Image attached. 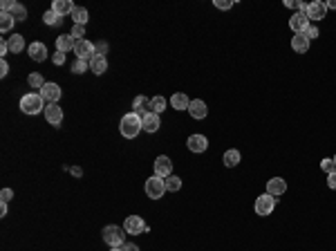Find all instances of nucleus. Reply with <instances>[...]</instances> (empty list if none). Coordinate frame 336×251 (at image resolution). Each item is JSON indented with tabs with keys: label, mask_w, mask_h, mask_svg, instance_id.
Returning a JSON list of instances; mask_svg holds the SVG:
<instances>
[{
	"label": "nucleus",
	"mask_w": 336,
	"mask_h": 251,
	"mask_svg": "<svg viewBox=\"0 0 336 251\" xmlns=\"http://www.w3.org/2000/svg\"><path fill=\"white\" fill-rule=\"evenodd\" d=\"M119 130H121V137L126 139H135L139 135V130H143V123H141V117L137 112H128L121 117V123H119Z\"/></svg>",
	"instance_id": "obj_1"
},
{
	"label": "nucleus",
	"mask_w": 336,
	"mask_h": 251,
	"mask_svg": "<svg viewBox=\"0 0 336 251\" xmlns=\"http://www.w3.org/2000/svg\"><path fill=\"white\" fill-rule=\"evenodd\" d=\"M45 103L43 97H40V92H29V95H25L20 99V110L25 112V115H39V112H45Z\"/></svg>",
	"instance_id": "obj_2"
},
{
	"label": "nucleus",
	"mask_w": 336,
	"mask_h": 251,
	"mask_svg": "<svg viewBox=\"0 0 336 251\" xmlns=\"http://www.w3.org/2000/svg\"><path fill=\"white\" fill-rule=\"evenodd\" d=\"M103 242L110 247H123L126 245V229H121V227H117V224H108V227H103Z\"/></svg>",
	"instance_id": "obj_3"
},
{
	"label": "nucleus",
	"mask_w": 336,
	"mask_h": 251,
	"mask_svg": "<svg viewBox=\"0 0 336 251\" xmlns=\"http://www.w3.org/2000/svg\"><path fill=\"white\" fill-rule=\"evenodd\" d=\"M164 193H166L164 177L153 175V177L146 179V195H148L150 200H159V197H164Z\"/></svg>",
	"instance_id": "obj_4"
},
{
	"label": "nucleus",
	"mask_w": 336,
	"mask_h": 251,
	"mask_svg": "<svg viewBox=\"0 0 336 251\" xmlns=\"http://www.w3.org/2000/svg\"><path fill=\"white\" fill-rule=\"evenodd\" d=\"M74 54H77V58H83V61H92L94 56H97V45L90 43V40H77V45H74Z\"/></svg>",
	"instance_id": "obj_5"
},
{
	"label": "nucleus",
	"mask_w": 336,
	"mask_h": 251,
	"mask_svg": "<svg viewBox=\"0 0 336 251\" xmlns=\"http://www.w3.org/2000/svg\"><path fill=\"white\" fill-rule=\"evenodd\" d=\"M123 229L130 235H139V233H146V231H148V224L143 222L139 215H128V218L123 220Z\"/></svg>",
	"instance_id": "obj_6"
},
{
	"label": "nucleus",
	"mask_w": 336,
	"mask_h": 251,
	"mask_svg": "<svg viewBox=\"0 0 336 251\" xmlns=\"http://www.w3.org/2000/svg\"><path fill=\"white\" fill-rule=\"evenodd\" d=\"M254 209H256L258 215H262V218H265V215H271V211L276 209V197L269 195V193H262V195L256 200V207Z\"/></svg>",
	"instance_id": "obj_7"
},
{
	"label": "nucleus",
	"mask_w": 336,
	"mask_h": 251,
	"mask_svg": "<svg viewBox=\"0 0 336 251\" xmlns=\"http://www.w3.org/2000/svg\"><path fill=\"white\" fill-rule=\"evenodd\" d=\"M307 18H309V22H320L323 18L327 16V7H325V2H320V0H316V2H309L307 5Z\"/></svg>",
	"instance_id": "obj_8"
},
{
	"label": "nucleus",
	"mask_w": 336,
	"mask_h": 251,
	"mask_svg": "<svg viewBox=\"0 0 336 251\" xmlns=\"http://www.w3.org/2000/svg\"><path fill=\"white\" fill-rule=\"evenodd\" d=\"M155 175L157 177H168V175H173V162H171V157H166V155H159L157 159H155Z\"/></svg>",
	"instance_id": "obj_9"
},
{
	"label": "nucleus",
	"mask_w": 336,
	"mask_h": 251,
	"mask_svg": "<svg viewBox=\"0 0 336 251\" xmlns=\"http://www.w3.org/2000/svg\"><path fill=\"white\" fill-rule=\"evenodd\" d=\"M43 115H45V119H47V123H50V126H61L63 110H61V106H59V103H47Z\"/></svg>",
	"instance_id": "obj_10"
},
{
	"label": "nucleus",
	"mask_w": 336,
	"mask_h": 251,
	"mask_svg": "<svg viewBox=\"0 0 336 251\" xmlns=\"http://www.w3.org/2000/svg\"><path fill=\"white\" fill-rule=\"evenodd\" d=\"M309 25H312V22H309L307 14H303V11H298V14H294V16L289 18V27H292L296 34H305Z\"/></svg>",
	"instance_id": "obj_11"
},
{
	"label": "nucleus",
	"mask_w": 336,
	"mask_h": 251,
	"mask_svg": "<svg viewBox=\"0 0 336 251\" xmlns=\"http://www.w3.org/2000/svg\"><path fill=\"white\" fill-rule=\"evenodd\" d=\"M40 97H43L45 103H59V99H61V88L56 83H45L43 88H40Z\"/></svg>",
	"instance_id": "obj_12"
},
{
	"label": "nucleus",
	"mask_w": 336,
	"mask_h": 251,
	"mask_svg": "<svg viewBox=\"0 0 336 251\" xmlns=\"http://www.w3.org/2000/svg\"><path fill=\"white\" fill-rule=\"evenodd\" d=\"M186 146H188V151L191 153H204L206 148H209V139H206L204 135H191L188 141H186Z\"/></svg>",
	"instance_id": "obj_13"
},
{
	"label": "nucleus",
	"mask_w": 336,
	"mask_h": 251,
	"mask_svg": "<svg viewBox=\"0 0 336 251\" xmlns=\"http://www.w3.org/2000/svg\"><path fill=\"white\" fill-rule=\"evenodd\" d=\"M285 191H287V182L282 177H271L269 182H267V193L274 197H280L285 195Z\"/></svg>",
	"instance_id": "obj_14"
},
{
	"label": "nucleus",
	"mask_w": 336,
	"mask_h": 251,
	"mask_svg": "<svg viewBox=\"0 0 336 251\" xmlns=\"http://www.w3.org/2000/svg\"><path fill=\"white\" fill-rule=\"evenodd\" d=\"M141 123H143V130H146V133H157L161 126L159 115H157V112H150V110L141 117Z\"/></svg>",
	"instance_id": "obj_15"
},
{
	"label": "nucleus",
	"mask_w": 336,
	"mask_h": 251,
	"mask_svg": "<svg viewBox=\"0 0 336 251\" xmlns=\"http://www.w3.org/2000/svg\"><path fill=\"white\" fill-rule=\"evenodd\" d=\"M188 112H191V117L193 119H206L209 108H206V103H204L202 99H193L191 101V106H188Z\"/></svg>",
	"instance_id": "obj_16"
},
{
	"label": "nucleus",
	"mask_w": 336,
	"mask_h": 251,
	"mask_svg": "<svg viewBox=\"0 0 336 251\" xmlns=\"http://www.w3.org/2000/svg\"><path fill=\"white\" fill-rule=\"evenodd\" d=\"M27 52H29V56H32V61H36V63H43L45 58H47V47H45L43 43H32L27 47Z\"/></svg>",
	"instance_id": "obj_17"
},
{
	"label": "nucleus",
	"mask_w": 336,
	"mask_h": 251,
	"mask_svg": "<svg viewBox=\"0 0 336 251\" xmlns=\"http://www.w3.org/2000/svg\"><path fill=\"white\" fill-rule=\"evenodd\" d=\"M74 2H72V0H54V2H52V11H56V14H59V16H67V14H70L72 16V11H74Z\"/></svg>",
	"instance_id": "obj_18"
},
{
	"label": "nucleus",
	"mask_w": 336,
	"mask_h": 251,
	"mask_svg": "<svg viewBox=\"0 0 336 251\" xmlns=\"http://www.w3.org/2000/svg\"><path fill=\"white\" fill-rule=\"evenodd\" d=\"M74 45H77V39H74V36H72V34H63V36H59V39H56V50L59 52H63V54H65V52H74Z\"/></svg>",
	"instance_id": "obj_19"
},
{
	"label": "nucleus",
	"mask_w": 336,
	"mask_h": 251,
	"mask_svg": "<svg viewBox=\"0 0 336 251\" xmlns=\"http://www.w3.org/2000/svg\"><path fill=\"white\" fill-rule=\"evenodd\" d=\"M292 50L296 52V54H305V52L309 50V39L305 34H296L292 39Z\"/></svg>",
	"instance_id": "obj_20"
},
{
	"label": "nucleus",
	"mask_w": 336,
	"mask_h": 251,
	"mask_svg": "<svg viewBox=\"0 0 336 251\" xmlns=\"http://www.w3.org/2000/svg\"><path fill=\"white\" fill-rule=\"evenodd\" d=\"M90 70H92L97 77H101V74L108 70V58H105V56H101V54H97L92 61H90Z\"/></svg>",
	"instance_id": "obj_21"
},
{
	"label": "nucleus",
	"mask_w": 336,
	"mask_h": 251,
	"mask_svg": "<svg viewBox=\"0 0 336 251\" xmlns=\"http://www.w3.org/2000/svg\"><path fill=\"white\" fill-rule=\"evenodd\" d=\"M171 106L175 108V110H188V106H191V99H188L184 92H177V95H173Z\"/></svg>",
	"instance_id": "obj_22"
},
{
	"label": "nucleus",
	"mask_w": 336,
	"mask_h": 251,
	"mask_svg": "<svg viewBox=\"0 0 336 251\" xmlns=\"http://www.w3.org/2000/svg\"><path fill=\"white\" fill-rule=\"evenodd\" d=\"M7 43H9V52H11V54H18V52L25 50V39H22L20 34H14V36H9V39H7Z\"/></svg>",
	"instance_id": "obj_23"
},
{
	"label": "nucleus",
	"mask_w": 336,
	"mask_h": 251,
	"mask_svg": "<svg viewBox=\"0 0 336 251\" xmlns=\"http://www.w3.org/2000/svg\"><path fill=\"white\" fill-rule=\"evenodd\" d=\"M14 22H16V18L11 16V14H7V11H0V32L7 34L14 29Z\"/></svg>",
	"instance_id": "obj_24"
},
{
	"label": "nucleus",
	"mask_w": 336,
	"mask_h": 251,
	"mask_svg": "<svg viewBox=\"0 0 336 251\" xmlns=\"http://www.w3.org/2000/svg\"><path fill=\"white\" fill-rule=\"evenodd\" d=\"M88 9L85 7H74V11H72V20H74V25H85L88 22Z\"/></svg>",
	"instance_id": "obj_25"
},
{
	"label": "nucleus",
	"mask_w": 336,
	"mask_h": 251,
	"mask_svg": "<svg viewBox=\"0 0 336 251\" xmlns=\"http://www.w3.org/2000/svg\"><path fill=\"white\" fill-rule=\"evenodd\" d=\"M240 159H242V155H240L237 151H233V148L224 153V166H226V168L237 166V164H240Z\"/></svg>",
	"instance_id": "obj_26"
},
{
	"label": "nucleus",
	"mask_w": 336,
	"mask_h": 251,
	"mask_svg": "<svg viewBox=\"0 0 336 251\" xmlns=\"http://www.w3.org/2000/svg\"><path fill=\"white\" fill-rule=\"evenodd\" d=\"M43 22H45V25H52V27H59V25H61V22H63V18L59 16L56 11L47 9V11H45V14H43Z\"/></svg>",
	"instance_id": "obj_27"
},
{
	"label": "nucleus",
	"mask_w": 336,
	"mask_h": 251,
	"mask_svg": "<svg viewBox=\"0 0 336 251\" xmlns=\"http://www.w3.org/2000/svg\"><path fill=\"white\" fill-rule=\"evenodd\" d=\"M148 106H150V112L161 115V112L166 110V99H164V97H153V99L148 101Z\"/></svg>",
	"instance_id": "obj_28"
},
{
	"label": "nucleus",
	"mask_w": 336,
	"mask_h": 251,
	"mask_svg": "<svg viewBox=\"0 0 336 251\" xmlns=\"http://www.w3.org/2000/svg\"><path fill=\"white\" fill-rule=\"evenodd\" d=\"M164 184H166V191H171V193H175V191L182 189V179L177 177V175H168V177L164 179Z\"/></svg>",
	"instance_id": "obj_29"
},
{
	"label": "nucleus",
	"mask_w": 336,
	"mask_h": 251,
	"mask_svg": "<svg viewBox=\"0 0 336 251\" xmlns=\"http://www.w3.org/2000/svg\"><path fill=\"white\" fill-rule=\"evenodd\" d=\"M27 83L32 85L34 90H40L45 83H47V81H45V78H43V74H40V72H32V74H29V77H27Z\"/></svg>",
	"instance_id": "obj_30"
},
{
	"label": "nucleus",
	"mask_w": 336,
	"mask_h": 251,
	"mask_svg": "<svg viewBox=\"0 0 336 251\" xmlns=\"http://www.w3.org/2000/svg\"><path fill=\"white\" fill-rule=\"evenodd\" d=\"M9 14L16 18V22H20V20H25V18H27V9H25L20 2H14V7H11Z\"/></svg>",
	"instance_id": "obj_31"
},
{
	"label": "nucleus",
	"mask_w": 336,
	"mask_h": 251,
	"mask_svg": "<svg viewBox=\"0 0 336 251\" xmlns=\"http://www.w3.org/2000/svg\"><path fill=\"white\" fill-rule=\"evenodd\" d=\"M88 67H90L88 61H83V58H77V61H74V63L70 65V70H72L74 74H83L85 70H88Z\"/></svg>",
	"instance_id": "obj_32"
},
{
	"label": "nucleus",
	"mask_w": 336,
	"mask_h": 251,
	"mask_svg": "<svg viewBox=\"0 0 336 251\" xmlns=\"http://www.w3.org/2000/svg\"><path fill=\"white\" fill-rule=\"evenodd\" d=\"M320 168H323V171L330 175V173H334V171H336V162L332 159V157H325V159L320 162Z\"/></svg>",
	"instance_id": "obj_33"
},
{
	"label": "nucleus",
	"mask_w": 336,
	"mask_h": 251,
	"mask_svg": "<svg viewBox=\"0 0 336 251\" xmlns=\"http://www.w3.org/2000/svg\"><path fill=\"white\" fill-rule=\"evenodd\" d=\"M70 34H72V36H74L77 40H83V36H85V25H74Z\"/></svg>",
	"instance_id": "obj_34"
},
{
	"label": "nucleus",
	"mask_w": 336,
	"mask_h": 251,
	"mask_svg": "<svg viewBox=\"0 0 336 251\" xmlns=\"http://www.w3.org/2000/svg\"><path fill=\"white\" fill-rule=\"evenodd\" d=\"M11 197H14V191H11V189H2V191H0V202H2V204H9Z\"/></svg>",
	"instance_id": "obj_35"
},
{
	"label": "nucleus",
	"mask_w": 336,
	"mask_h": 251,
	"mask_svg": "<svg viewBox=\"0 0 336 251\" xmlns=\"http://www.w3.org/2000/svg\"><path fill=\"white\" fill-rule=\"evenodd\" d=\"M305 36H307L309 40H312V39H318V36H320V32H318V25H309V27H307V32H305Z\"/></svg>",
	"instance_id": "obj_36"
},
{
	"label": "nucleus",
	"mask_w": 336,
	"mask_h": 251,
	"mask_svg": "<svg viewBox=\"0 0 336 251\" xmlns=\"http://www.w3.org/2000/svg\"><path fill=\"white\" fill-rule=\"evenodd\" d=\"M52 63H54V65H63V63H65V54H63V52H56V54L52 56Z\"/></svg>",
	"instance_id": "obj_37"
},
{
	"label": "nucleus",
	"mask_w": 336,
	"mask_h": 251,
	"mask_svg": "<svg viewBox=\"0 0 336 251\" xmlns=\"http://www.w3.org/2000/svg\"><path fill=\"white\" fill-rule=\"evenodd\" d=\"M213 5L217 7V9H231V7H233V2H231V0H229V2H226V0H215Z\"/></svg>",
	"instance_id": "obj_38"
},
{
	"label": "nucleus",
	"mask_w": 336,
	"mask_h": 251,
	"mask_svg": "<svg viewBox=\"0 0 336 251\" xmlns=\"http://www.w3.org/2000/svg\"><path fill=\"white\" fill-rule=\"evenodd\" d=\"M327 186L336 191V171H334V173H330V175H327Z\"/></svg>",
	"instance_id": "obj_39"
},
{
	"label": "nucleus",
	"mask_w": 336,
	"mask_h": 251,
	"mask_svg": "<svg viewBox=\"0 0 336 251\" xmlns=\"http://www.w3.org/2000/svg\"><path fill=\"white\" fill-rule=\"evenodd\" d=\"M105 52H108V43H97V54H101V56H105Z\"/></svg>",
	"instance_id": "obj_40"
},
{
	"label": "nucleus",
	"mask_w": 336,
	"mask_h": 251,
	"mask_svg": "<svg viewBox=\"0 0 336 251\" xmlns=\"http://www.w3.org/2000/svg\"><path fill=\"white\" fill-rule=\"evenodd\" d=\"M9 74V65H7V61L2 58V63H0V77H7Z\"/></svg>",
	"instance_id": "obj_41"
},
{
	"label": "nucleus",
	"mask_w": 336,
	"mask_h": 251,
	"mask_svg": "<svg viewBox=\"0 0 336 251\" xmlns=\"http://www.w3.org/2000/svg\"><path fill=\"white\" fill-rule=\"evenodd\" d=\"M0 54L2 56L9 54V43H7V40H0Z\"/></svg>",
	"instance_id": "obj_42"
},
{
	"label": "nucleus",
	"mask_w": 336,
	"mask_h": 251,
	"mask_svg": "<svg viewBox=\"0 0 336 251\" xmlns=\"http://www.w3.org/2000/svg\"><path fill=\"white\" fill-rule=\"evenodd\" d=\"M121 251H139V247L133 245V242H126V245L121 247Z\"/></svg>",
	"instance_id": "obj_43"
},
{
	"label": "nucleus",
	"mask_w": 336,
	"mask_h": 251,
	"mask_svg": "<svg viewBox=\"0 0 336 251\" xmlns=\"http://www.w3.org/2000/svg\"><path fill=\"white\" fill-rule=\"evenodd\" d=\"M65 171H70V173H72V175H77V177H81V175H83V171H81V168H77V166H72V168L65 166Z\"/></svg>",
	"instance_id": "obj_44"
},
{
	"label": "nucleus",
	"mask_w": 336,
	"mask_h": 251,
	"mask_svg": "<svg viewBox=\"0 0 336 251\" xmlns=\"http://www.w3.org/2000/svg\"><path fill=\"white\" fill-rule=\"evenodd\" d=\"M327 9H336V0H330V2H325Z\"/></svg>",
	"instance_id": "obj_45"
},
{
	"label": "nucleus",
	"mask_w": 336,
	"mask_h": 251,
	"mask_svg": "<svg viewBox=\"0 0 336 251\" xmlns=\"http://www.w3.org/2000/svg\"><path fill=\"white\" fill-rule=\"evenodd\" d=\"M0 215H7V204H0Z\"/></svg>",
	"instance_id": "obj_46"
},
{
	"label": "nucleus",
	"mask_w": 336,
	"mask_h": 251,
	"mask_svg": "<svg viewBox=\"0 0 336 251\" xmlns=\"http://www.w3.org/2000/svg\"><path fill=\"white\" fill-rule=\"evenodd\" d=\"M110 251H121V247H110Z\"/></svg>",
	"instance_id": "obj_47"
},
{
	"label": "nucleus",
	"mask_w": 336,
	"mask_h": 251,
	"mask_svg": "<svg viewBox=\"0 0 336 251\" xmlns=\"http://www.w3.org/2000/svg\"><path fill=\"white\" fill-rule=\"evenodd\" d=\"M332 159H334V162H336V155H334V157H332Z\"/></svg>",
	"instance_id": "obj_48"
}]
</instances>
